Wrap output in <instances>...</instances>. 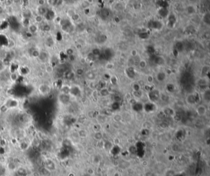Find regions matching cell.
I'll use <instances>...</instances> for the list:
<instances>
[{
    "instance_id": "1",
    "label": "cell",
    "mask_w": 210,
    "mask_h": 176,
    "mask_svg": "<svg viewBox=\"0 0 210 176\" xmlns=\"http://www.w3.org/2000/svg\"><path fill=\"white\" fill-rule=\"evenodd\" d=\"M161 95L158 90H151L150 92L148 93V98L151 102L153 103L155 102H157L160 98Z\"/></svg>"
},
{
    "instance_id": "2",
    "label": "cell",
    "mask_w": 210,
    "mask_h": 176,
    "mask_svg": "<svg viewBox=\"0 0 210 176\" xmlns=\"http://www.w3.org/2000/svg\"><path fill=\"white\" fill-rule=\"evenodd\" d=\"M199 96L197 94H191L187 97L186 101L190 105L195 104L199 101Z\"/></svg>"
},
{
    "instance_id": "3",
    "label": "cell",
    "mask_w": 210,
    "mask_h": 176,
    "mask_svg": "<svg viewBox=\"0 0 210 176\" xmlns=\"http://www.w3.org/2000/svg\"><path fill=\"white\" fill-rule=\"evenodd\" d=\"M156 107L155 104L154 103H152V102L147 103L144 105V109L147 113L153 112L156 110Z\"/></svg>"
},
{
    "instance_id": "4",
    "label": "cell",
    "mask_w": 210,
    "mask_h": 176,
    "mask_svg": "<svg viewBox=\"0 0 210 176\" xmlns=\"http://www.w3.org/2000/svg\"><path fill=\"white\" fill-rule=\"evenodd\" d=\"M148 27L150 29H156V30H160L162 28V24L159 21L154 20V21H150L148 23Z\"/></svg>"
},
{
    "instance_id": "5",
    "label": "cell",
    "mask_w": 210,
    "mask_h": 176,
    "mask_svg": "<svg viewBox=\"0 0 210 176\" xmlns=\"http://www.w3.org/2000/svg\"><path fill=\"white\" fill-rule=\"evenodd\" d=\"M132 108L134 111H136V112H140V111H142V110L144 109V105L142 104L141 103H139V102H136L132 105Z\"/></svg>"
},
{
    "instance_id": "6",
    "label": "cell",
    "mask_w": 210,
    "mask_h": 176,
    "mask_svg": "<svg viewBox=\"0 0 210 176\" xmlns=\"http://www.w3.org/2000/svg\"><path fill=\"white\" fill-rule=\"evenodd\" d=\"M197 112L199 116H204L206 113V108L203 105H199L197 108Z\"/></svg>"
},
{
    "instance_id": "7",
    "label": "cell",
    "mask_w": 210,
    "mask_h": 176,
    "mask_svg": "<svg viewBox=\"0 0 210 176\" xmlns=\"http://www.w3.org/2000/svg\"><path fill=\"white\" fill-rule=\"evenodd\" d=\"M176 19L175 16L174 14H171L169 16L168 18V26L171 28H173V27L176 24Z\"/></svg>"
},
{
    "instance_id": "8",
    "label": "cell",
    "mask_w": 210,
    "mask_h": 176,
    "mask_svg": "<svg viewBox=\"0 0 210 176\" xmlns=\"http://www.w3.org/2000/svg\"><path fill=\"white\" fill-rule=\"evenodd\" d=\"M169 11L167 8H160L158 11V14L161 17L163 18L166 17L168 15Z\"/></svg>"
},
{
    "instance_id": "9",
    "label": "cell",
    "mask_w": 210,
    "mask_h": 176,
    "mask_svg": "<svg viewBox=\"0 0 210 176\" xmlns=\"http://www.w3.org/2000/svg\"><path fill=\"white\" fill-rule=\"evenodd\" d=\"M8 40L7 37L3 35H0V46H7Z\"/></svg>"
},
{
    "instance_id": "10",
    "label": "cell",
    "mask_w": 210,
    "mask_h": 176,
    "mask_svg": "<svg viewBox=\"0 0 210 176\" xmlns=\"http://www.w3.org/2000/svg\"><path fill=\"white\" fill-rule=\"evenodd\" d=\"M164 114L166 116H172L174 115V111L171 108H165L163 110Z\"/></svg>"
},
{
    "instance_id": "11",
    "label": "cell",
    "mask_w": 210,
    "mask_h": 176,
    "mask_svg": "<svg viewBox=\"0 0 210 176\" xmlns=\"http://www.w3.org/2000/svg\"><path fill=\"white\" fill-rule=\"evenodd\" d=\"M166 78V74L164 72H160L158 73L157 76H156V79L158 81H164Z\"/></svg>"
},
{
    "instance_id": "12",
    "label": "cell",
    "mask_w": 210,
    "mask_h": 176,
    "mask_svg": "<svg viewBox=\"0 0 210 176\" xmlns=\"http://www.w3.org/2000/svg\"><path fill=\"white\" fill-rule=\"evenodd\" d=\"M70 92H71L72 94H73V95H77L80 94V89H78V87H76V86H75V87H72V89H71V90H70Z\"/></svg>"
},
{
    "instance_id": "13",
    "label": "cell",
    "mask_w": 210,
    "mask_h": 176,
    "mask_svg": "<svg viewBox=\"0 0 210 176\" xmlns=\"http://www.w3.org/2000/svg\"><path fill=\"white\" fill-rule=\"evenodd\" d=\"M154 62L156 64H158V65H161V64H163V62H164V60L163 59L162 57H156L154 59Z\"/></svg>"
},
{
    "instance_id": "14",
    "label": "cell",
    "mask_w": 210,
    "mask_h": 176,
    "mask_svg": "<svg viewBox=\"0 0 210 176\" xmlns=\"http://www.w3.org/2000/svg\"><path fill=\"white\" fill-rule=\"evenodd\" d=\"M176 172L173 169H168L165 172V176H174L176 175Z\"/></svg>"
},
{
    "instance_id": "15",
    "label": "cell",
    "mask_w": 210,
    "mask_h": 176,
    "mask_svg": "<svg viewBox=\"0 0 210 176\" xmlns=\"http://www.w3.org/2000/svg\"><path fill=\"white\" fill-rule=\"evenodd\" d=\"M158 3H159L158 4L161 7V8H167L168 6V3L166 1H160Z\"/></svg>"
},
{
    "instance_id": "16",
    "label": "cell",
    "mask_w": 210,
    "mask_h": 176,
    "mask_svg": "<svg viewBox=\"0 0 210 176\" xmlns=\"http://www.w3.org/2000/svg\"><path fill=\"white\" fill-rule=\"evenodd\" d=\"M103 147L105 148V150H110L111 149V148L113 147V145H112V143L110 142H105L103 145Z\"/></svg>"
},
{
    "instance_id": "17",
    "label": "cell",
    "mask_w": 210,
    "mask_h": 176,
    "mask_svg": "<svg viewBox=\"0 0 210 176\" xmlns=\"http://www.w3.org/2000/svg\"><path fill=\"white\" fill-rule=\"evenodd\" d=\"M100 93L102 96H103V97H105V96H107V95H108V94H109V91H108V89H106V88H102V89L100 90Z\"/></svg>"
},
{
    "instance_id": "18",
    "label": "cell",
    "mask_w": 210,
    "mask_h": 176,
    "mask_svg": "<svg viewBox=\"0 0 210 176\" xmlns=\"http://www.w3.org/2000/svg\"><path fill=\"white\" fill-rule=\"evenodd\" d=\"M103 56H104V57H105L106 59H108V58H110V57H111V51H110V49H106V50L104 51Z\"/></svg>"
},
{
    "instance_id": "19",
    "label": "cell",
    "mask_w": 210,
    "mask_h": 176,
    "mask_svg": "<svg viewBox=\"0 0 210 176\" xmlns=\"http://www.w3.org/2000/svg\"><path fill=\"white\" fill-rule=\"evenodd\" d=\"M126 73H127V75L129 76V78H133L134 76V71L133 69H128V70H126Z\"/></svg>"
},
{
    "instance_id": "20",
    "label": "cell",
    "mask_w": 210,
    "mask_h": 176,
    "mask_svg": "<svg viewBox=\"0 0 210 176\" xmlns=\"http://www.w3.org/2000/svg\"><path fill=\"white\" fill-rule=\"evenodd\" d=\"M97 39L99 40H97V41L99 42V43H102L103 42H105L107 40V37H105L104 35H100L99 37H97Z\"/></svg>"
},
{
    "instance_id": "21",
    "label": "cell",
    "mask_w": 210,
    "mask_h": 176,
    "mask_svg": "<svg viewBox=\"0 0 210 176\" xmlns=\"http://www.w3.org/2000/svg\"><path fill=\"white\" fill-rule=\"evenodd\" d=\"M204 19V22L207 24H210V14L209 13H207L206 14L205 17L203 18Z\"/></svg>"
},
{
    "instance_id": "22",
    "label": "cell",
    "mask_w": 210,
    "mask_h": 176,
    "mask_svg": "<svg viewBox=\"0 0 210 176\" xmlns=\"http://www.w3.org/2000/svg\"><path fill=\"white\" fill-rule=\"evenodd\" d=\"M109 15V12L107 9H103L101 11V16L103 17H107Z\"/></svg>"
},
{
    "instance_id": "23",
    "label": "cell",
    "mask_w": 210,
    "mask_h": 176,
    "mask_svg": "<svg viewBox=\"0 0 210 176\" xmlns=\"http://www.w3.org/2000/svg\"><path fill=\"white\" fill-rule=\"evenodd\" d=\"M94 138H95L96 140H101L102 138V133L99 131L97 132L95 134V135H94Z\"/></svg>"
},
{
    "instance_id": "24",
    "label": "cell",
    "mask_w": 210,
    "mask_h": 176,
    "mask_svg": "<svg viewBox=\"0 0 210 176\" xmlns=\"http://www.w3.org/2000/svg\"><path fill=\"white\" fill-rule=\"evenodd\" d=\"M86 153L88 154V155H93V154L95 153V150H94V148L92 147H89V148H87L86 150Z\"/></svg>"
},
{
    "instance_id": "25",
    "label": "cell",
    "mask_w": 210,
    "mask_h": 176,
    "mask_svg": "<svg viewBox=\"0 0 210 176\" xmlns=\"http://www.w3.org/2000/svg\"><path fill=\"white\" fill-rule=\"evenodd\" d=\"M139 37L141 39H147L148 38V34L147 32H142L139 34Z\"/></svg>"
},
{
    "instance_id": "26",
    "label": "cell",
    "mask_w": 210,
    "mask_h": 176,
    "mask_svg": "<svg viewBox=\"0 0 210 176\" xmlns=\"http://www.w3.org/2000/svg\"><path fill=\"white\" fill-rule=\"evenodd\" d=\"M111 108H112V109L113 110H118V108H119V103H118V102H115L114 103L112 104V105H111Z\"/></svg>"
},
{
    "instance_id": "27",
    "label": "cell",
    "mask_w": 210,
    "mask_h": 176,
    "mask_svg": "<svg viewBox=\"0 0 210 176\" xmlns=\"http://www.w3.org/2000/svg\"><path fill=\"white\" fill-rule=\"evenodd\" d=\"M92 54L95 56H100V54H101V53H100V51L99 49H93V51H92Z\"/></svg>"
},
{
    "instance_id": "28",
    "label": "cell",
    "mask_w": 210,
    "mask_h": 176,
    "mask_svg": "<svg viewBox=\"0 0 210 176\" xmlns=\"http://www.w3.org/2000/svg\"><path fill=\"white\" fill-rule=\"evenodd\" d=\"M167 89L170 91V92H173L174 89V86H173V84H169L167 85Z\"/></svg>"
},
{
    "instance_id": "29",
    "label": "cell",
    "mask_w": 210,
    "mask_h": 176,
    "mask_svg": "<svg viewBox=\"0 0 210 176\" xmlns=\"http://www.w3.org/2000/svg\"><path fill=\"white\" fill-rule=\"evenodd\" d=\"M146 65H147L146 62H145L144 60H141V61L139 62V66H140V68H145V67H146Z\"/></svg>"
},
{
    "instance_id": "30",
    "label": "cell",
    "mask_w": 210,
    "mask_h": 176,
    "mask_svg": "<svg viewBox=\"0 0 210 176\" xmlns=\"http://www.w3.org/2000/svg\"><path fill=\"white\" fill-rule=\"evenodd\" d=\"M210 93H209V91H206L205 92V100H210Z\"/></svg>"
},
{
    "instance_id": "31",
    "label": "cell",
    "mask_w": 210,
    "mask_h": 176,
    "mask_svg": "<svg viewBox=\"0 0 210 176\" xmlns=\"http://www.w3.org/2000/svg\"><path fill=\"white\" fill-rule=\"evenodd\" d=\"M134 89L135 91H139V90H140V87L137 84H136L134 85Z\"/></svg>"
},
{
    "instance_id": "32",
    "label": "cell",
    "mask_w": 210,
    "mask_h": 176,
    "mask_svg": "<svg viewBox=\"0 0 210 176\" xmlns=\"http://www.w3.org/2000/svg\"><path fill=\"white\" fill-rule=\"evenodd\" d=\"M134 94H135V95L137 97H140V95H142V92H140V90H139V91H135Z\"/></svg>"
},
{
    "instance_id": "33",
    "label": "cell",
    "mask_w": 210,
    "mask_h": 176,
    "mask_svg": "<svg viewBox=\"0 0 210 176\" xmlns=\"http://www.w3.org/2000/svg\"><path fill=\"white\" fill-rule=\"evenodd\" d=\"M111 82L112 84H116V79L115 78V76H113L111 78Z\"/></svg>"
},
{
    "instance_id": "34",
    "label": "cell",
    "mask_w": 210,
    "mask_h": 176,
    "mask_svg": "<svg viewBox=\"0 0 210 176\" xmlns=\"http://www.w3.org/2000/svg\"><path fill=\"white\" fill-rule=\"evenodd\" d=\"M147 80H148V81L149 82H151L152 81H153L152 76H150V75H149V76H148V77H147Z\"/></svg>"
},
{
    "instance_id": "35",
    "label": "cell",
    "mask_w": 210,
    "mask_h": 176,
    "mask_svg": "<svg viewBox=\"0 0 210 176\" xmlns=\"http://www.w3.org/2000/svg\"><path fill=\"white\" fill-rule=\"evenodd\" d=\"M77 73H78V74H79V75H81V74L83 73V70H78V71H77Z\"/></svg>"
}]
</instances>
